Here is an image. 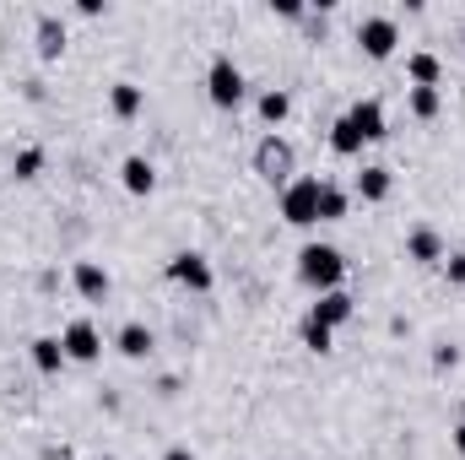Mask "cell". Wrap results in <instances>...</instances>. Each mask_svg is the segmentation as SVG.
I'll use <instances>...</instances> for the list:
<instances>
[{"mask_svg": "<svg viewBox=\"0 0 465 460\" xmlns=\"http://www.w3.org/2000/svg\"><path fill=\"white\" fill-rule=\"evenodd\" d=\"M320 184L325 179H293V184H282V217L293 228H314L320 222Z\"/></svg>", "mask_w": 465, "mask_h": 460, "instance_id": "7a4b0ae2", "label": "cell"}, {"mask_svg": "<svg viewBox=\"0 0 465 460\" xmlns=\"http://www.w3.org/2000/svg\"><path fill=\"white\" fill-rule=\"evenodd\" d=\"M141 103H146V98H141V87H135V81H114L108 108H114L119 119H135V114H141Z\"/></svg>", "mask_w": 465, "mask_h": 460, "instance_id": "5bb4252c", "label": "cell"}, {"mask_svg": "<svg viewBox=\"0 0 465 460\" xmlns=\"http://www.w3.org/2000/svg\"><path fill=\"white\" fill-rule=\"evenodd\" d=\"M114 347H119L125 358H146V352H152V331H146L141 320H130V325L114 336Z\"/></svg>", "mask_w": 465, "mask_h": 460, "instance_id": "9a60e30c", "label": "cell"}, {"mask_svg": "<svg viewBox=\"0 0 465 460\" xmlns=\"http://www.w3.org/2000/svg\"><path fill=\"white\" fill-rule=\"evenodd\" d=\"M347 119L358 125L363 141H379V136H385V103H379V98H358V103L347 108Z\"/></svg>", "mask_w": 465, "mask_h": 460, "instance_id": "9c48e42d", "label": "cell"}, {"mask_svg": "<svg viewBox=\"0 0 465 460\" xmlns=\"http://www.w3.org/2000/svg\"><path fill=\"white\" fill-rule=\"evenodd\" d=\"M206 92H211L217 108H238V103H244L249 87H244V70L233 65V54H217V60H211V70H206Z\"/></svg>", "mask_w": 465, "mask_h": 460, "instance_id": "3957f363", "label": "cell"}, {"mask_svg": "<svg viewBox=\"0 0 465 460\" xmlns=\"http://www.w3.org/2000/svg\"><path fill=\"white\" fill-rule=\"evenodd\" d=\"M70 282H76V293H81L87 304H103V298H108V287H114V282H108V271H103L98 260H76Z\"/></svg>", "mask_w": 465, "mask_h": 460, "instance_id": "52a82bcc", "label": "cell"}, {"mask_svg": "<svg viewBox=\"0 0 465 460\" xmlns=\"http://www.w3.org/2000/svg\"><path fill=\"white\" fill-rule=\"evenodd\" d=\"M444 277L450 282H465V255H444Z\"/></svg>", "mask_w": 465, "mask_h": 460, "instance_id": "d4e9b609", "label": "cell"}, {"mask_svg": "<svg viewBox=\"0 0 465 460\" xmlns=\"http://www.w3.org/2000/svg\"><path fill=\"white\" fill-rule=\"evenodd\" d=\"M358 195H363V201H385V195H390V168L368 163V168L358 174Z\"/></svg>", "mask_w": 465, "mask_h": 460, "instance_id": "2e32d148", "label": "cell"}, {"mask_svg": "<svg viewBox=\"0 0 465 460\" xmlns=\"http://www.w3.org/2000/svg\"><path fill=\"white\" fill-rule=\"evenodd\" d=\"M406 255L423 260V266H433V260H444V239H439L433 228H417V233L406 239Z\"/></svg>", "mask_w": 465, "mask_h": 460, "instance_id": "4fadbf2b", "label": "cell"}, {"mask_svg": "<svg viewBox=\"0 0 465 460\" xmlns=\"http://www.w3.org/2000/svg\"><path fill=\"white\" fill-rule=\"evenodd\" d=\"M347 206H352V201H347V190L325 179V184H320V222H341V217H347Z\"/></svg>", "mask_w": 465, "mask_h": 460, "instance_id": "e0dca14e", "label": "cell"}, {"mask_svg": "<svg viewBox=\"0 0 465 460\" xmlns=\"http://www.w3.org/2000/svg\"><path fill=\"white\" fill-rule=\"evenodd\" d=\"M298 277L314 287V293H336L347 282V260L336 244H303L298 249Z\"/></svg>", "mask_w": 465, "mask_h": 460, "instance_id": "6da1fadb", "label": "cell"}, {"mask_svg": "<svg viewBox=\"0 0 465 460\" xmlns=\"http://www.w3.org/2000/svg\"><path fill=\"white\" fill-rule=\"evenodd\" d=\"M11 174H16V179H38V174H43V152H38V146H22V152L11 157Z\"/></svg>", "mask_w": 465, "mask_h": 460, "instance_id": "7402d4cb", "label": "cell"}, {"mask_svg": "<svg viewBox=\"0 0 465 460\" xmlns=\"http://www.w3.org/2000/svg\"><path fill=\"white\" fill-rule=\"evenodd\" d=\"M60 347H65V358H70V363H98L103 336H98V325H92V320H70V325L60 331Z\"/></svg>", "mask_w": 465, "mask_h": 460, "instance_id": "8992f818", "label": "cell"}, {"mask_svg": "<svg viewBox=\"0 0 465 460\" xmlns=\"http://www.w3.org/2000/svg\"><path fill=\"white\" fill-rule=\"evenodd\" d=\"M303 342H309L314 352H330V342H336V331H330V325H320V320H309V325H303Z\"/></svg>", "mask_w": 465, "mask_h": 460, "instance_id": "cb8c5ba5", "label": "cell"}, {"mask_svg": "<svg viewBox=\"0 0 465 460\" xmlns=\"http://www.w3.org/2000/svg\"><path fill=\"white\" fill-rule=\"evenodd\" d=\"M287 114H293V98H287L282 87H271V92H260V119H265V125H282Z\"/></svg>", "mask_w": 465, "mask_h": 460, "instance_id": "d6986e66", "label": "cell"}, {"mask_svg": "<svg viewBox=\"0 0 465 460\" xmlns=\"http://www.w3.org/2000/svg\"><path fill=\"white\" fill-rule=\"evenodd\" d=\"M260 168L276 179V168H287V146H282V141H265V146H260Z\"/></svg>", "mask_w": 465, "mask_h": 460, "instance_id": "603a6c76", "label": "cell"}, {"mask_svg": "<svg viewBox=\"0 0 465 460\" xmlns=\"http://www.w3.org/2000/svg\"><path fill=\"white\" fill-rule=\"evenodd\" d=\"M433 363H439V369H455V363H460V352H455V347H439V352H433Z\"/></svg>", "mask_w": 465, "mask_h": 460, "instance_id": "484cf974", "label": "cell"}, {"mask_svg": "<svg viewBox=\"0 0 465 460\" xmlns=\"http://www.w3.org/2000/svg\"><path fill=\"white\" fill-rule=\"evenodd\" d=\"M163 460H195V455H190L184 445H173V450H168V455H163Z\"/></svg>", "mask_w": 465, "mask_h": 460, "instance_id": "4316f807", "label": "cell"}, {"mask_svg": "<svg viewBox=\"0 0 465 460\" xmlns=\"http://www.w3.org/2000/svg\"><path fill=\"white\" fill-rule=\"evenodd\" d=\"M119 179H125L130 195H152V190H157V168H152L146 157H125V163H119Z\"/></svg>", "mask_w": 465, "mask_h": 460, "instance_id": "30bf717a", "label": "cell"}, {"mask_svg": "<svg viewBox=\"0 0 465 460\" xmlns=\"http://www.w3.org/2000/svg\"><path fill=\"white\" fill-rule=\"evenodd\" d=\"M358 43H363V54H368V60H390V54H395V43H401L395 16H363V22H358Z\"/></svg>", "mask_w": 465, "mask_h": 460, "instance_id": "277c9868", "label": "cell"}, {"mask_svg": "<svg viewBox=\"0 0 465 460\" xmlns=\"http://www.w3.org/2000/svg\"><path fill=\"white\" fill-rule=\"evenodd\" d=\"M455 450H460V455H465V423H460V428H455Z\"/></svg>", "mask_w": 465, "mask_h": 460, "instance_id": "83f0119b", "label": "cell"}, {"mask_svg": "<svg viewBox=\"0 0 465 460\" xmlns=\"http://www.w3.org/2000/svg\"><path fill=\"white\" fill-rule=\"evenodd\" d=\"M168 277H173L179 287H190V293H211V282H217V271H211V260H206L200 249H179V255L168 260Z\"/></svg>", "mask_w": 465, "mask_h": 460, "instance_id": "5b68a950", "label": "cell"}, {"mask_svg": "<svg viewBox=\"0 0 465 460\" xmlns=\"http://www.w3.org/2000/svg\"><path fill=\"white\" fill-rule=\"evenodd\" d=\"M406 76H412V87H439V76H444V65H439V54H428V49H417V54L406 60Z\"/></svg>", "mask_w": 465, "mask_h": 460, "instance_id": "7c38bea8", "label": "cell"}, {"mask_svg": "<svg viewBox=\"0 0 465 460\" xmlns=\"http://www.w3.org/2000/svg\"><path fill=\"white\" fill-rule=\"evenodd\" d=\"M439 108H444L439 87H412V114H417V119H433Z\"/></svg>", "mask_w": 465, "mask_h": 460, "instance_id": "44dd1931", "label": "cell"}, {"mask_svg": "<svg viewBox=\"0 0 465 460\" xmlns=\"http://www.w3.org/2000/svg\"><path fill=\"white\" fill-rule=\"evenodd\" d=\"M352 314H358L352 293H347V287H336V293H320V304H314V314H309V320H320V325H330V331H336V325H347Z\"/></svg>", "mask_w": 465, "mask_h": 460, "instance_id": "ba28073f", "label": "cell"}, {"mask_svg": "<svg viewBox=\"0 0 465 460\" xmlns=\"http://www.w3.org/2000/svg\"><path fill=\"white\" fill-rule=\"evenodd\" d=\"M330 146H336L341 157H358V152H363V136H358V125H352L347 114H341V119L330 125Z\"/></svg>", "mask_w": 465, "mask_h": 460, "instance_id": "ac0fdd59", "label": "cell"}, {"mask_svg": "<svg viewBox=\"0 0 465 460\" xmlns=\"http://www.w3.org/2000/svg\"><path fill=\"white\" fill-rule=\"evenodd\" d=\"M60 49H65V27H60L54 16H43V22H38V54H43V60H54Z\"/></svg>", "mask_w": 465, "mask_h": 460, "instance_id": "ffe728a7", "label": "cell"}, {"mask_svg": "<svg viewBox=\"0 0 465 460\" xmlns=\"http://www.w3.org/2000/svg\"><path fill=\"white\" fill-rule=\"evenodd\" d=\"M65 363H70V358H65L60 336H38V342H33V369H38V374H60Z\"/></svg>", "mask_w": 465, "mask_h": 460, "instance_id": "8fae6325", "label": "cell"}]
</instances>
